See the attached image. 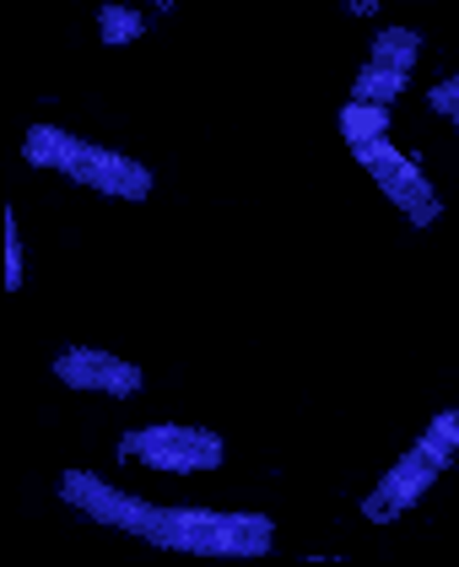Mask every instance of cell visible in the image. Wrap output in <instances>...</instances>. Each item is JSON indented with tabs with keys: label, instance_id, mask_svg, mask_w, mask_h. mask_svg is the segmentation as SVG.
<instances>
[{
	"label": "cell",
	"instance_id": "cell-1",
	"mask_svg": "<svg viewBox=\"0 0 459 567\" xmlns=\"http://www.w3.org/2000/svg\"><path fill=\"white\" fill-rule=\"evenodd\" d=\"M22 157L33 168H49V174H65L86 184V189H103V195H120V200H146L152 195V174L114 152V146H98V141H82L71 131H54V125H33L28 141H22Z\"/></svg>",
	"mask_w": 459,
	"mask_h": 567
},
{
	"label": "cell",
	"instance_id": "cell-2",
	"mask_svg": "<svg viewBox=\"0 0 459 567\" xmlns=\"http://www.w3.org/2000/svg\"><path fill=\"white\" fill-rule=\"evenodd\" d=\"M271 535L276 529L265 514H216V508H157L146 529L152 546L190 557H265Z\"/></svg>",
	"mask_w": 459,
	"mask_h": 567
},
{
	"label": "cell",
	"instance_id": "cell-3",
	"mask_svg": "<svg viewBox=\"0 0 459 567\" xmlns=\"http://www.w3.org/2000/svg\"><path fill=\"white\" fill-rule=\"evenodd\" d=\"M455 454H459V411H438L432 427H427V433L389 465V476L363 497V519L395 524L411 503H417L421 492H432V481L455 465Z\"/></svg>",
	"mask_w": 459,
	"mask_h": 567
},
{
	"label": "cell",
	"instance_id": "cell-4",
	"mask_svg": "<svg viewBox=\"0 0 459 567\" xmlns=\"http://www.w3.org/2000/svg\"><path fill=\"white\" fill-rule=\"evenodd\" d=\"M222 437L206 427H184V422H157V427H141V433L120 437V460L130 465H152L167 476H201L222 465Z\"/></svg>",
	"mask_w": 459,
	"mask_h": 567
},
{
	"label": "cell",
	"instance_id": "cell-5",
	"mask_svg": "<svg viewBox=\"0 0 459 567\" xmlns=\"http://www.w3.org/2000/svg\"><path fill=\"white\" fill-rule=\"evenodd\" d=\"M351 152H357V163L374 174V184L389 195V206H395L400 217H411L417 227H432V221L443 217V200H438V189H432L427 174L417 168V157H406L389 135L363 141V146H351Z\"/></svg>",
	"mask_w": 459,
	"mask_h": 567
},
{
	"label": "cell",
	"instance_id": "cell-6",
	"mask_svg": "<svg viewBox=\"0 0 459 567\" xmlns=\"http://www.w3.org/2000/svg\"><path fill=\"white\" fill-rule=\"evenodd\" d=\"M60 497H65L76 514H86L92 524H114V529H130V535H146V529H152V514H157L152 503L130 497V492L109 486V481L86 476V471H65Z\"/></svg>",
	"mask_w": 459,
	"mask_h": 567
},
{
	"label": "cell",
	"instance_id": "cell-7",
	"mask_svg": "<svg viewBox=\"0 0 459 567\" xmlns=\"http://www.w3.org/2000/svg\"><path fill=\"white\" fill-rule=\"evenodd\" d=\"M54 379L71 384V390H86V394H114V400H130L141 390V368L114 357V351H98V347H76L65 351L54 362Z\"/></svg>",
	"mask_w": 459,
	"mask_h": 567
},
{
	"label": "cell",
	"instance_id": "cell-8",
	"mask_svg": "<svg viewBox=\"0 0 459 567\" xmlns=\"http://www.w3.org/2000/svg\"><path fill=\"white\" fill-rule=\"evenodd\" d=\"M417 60H421V33H411V28H384L374 39V65H384V71L411 76Z\"/></svg>",
	"mask_w": 459,
	"mask_h": 567
},
{
	"label": "cell",
	"instance_id": "cell-9",
	"mask_svg": "<svg viewBox=\"0 0 459 567\" xmlns=\"http://www.w3.org/2000/svg\"><path fill=\"white\" fill-rule=\"evenodd\" d=\"M340 135H346V146H363V141H378V135H389V103H346L340 109Z\"/></svg>",
	"mask_w": 459,
	"mask_h": 567
},
{
	"label": "cell",
	"instance_id": "cell-10",
	"mask_svg": "<svg viewBox=\"0 0 459 567\" xmlns=\"http://www.w3.org/2000/svg\"><path fill=\"white\" fill-rule=\"evenodd\" d=\"M98 33H103V44H109V49L141 44V39H146V17H141L135 6H120V0H109V6L98 11Z\"/></svg>",
	"mask_w": 459,
	"mask_h": 567
},
{
	"label": "cell",
	"instance_id": "cell-11",
	"mask_svg": "<svg viewBox=\"0 0 459 567\" xmlns=\"http://www.w3.org/2000/svg\"><path fill=\"white\" fill-rule=\"evenodd\" d=\"M406 82H411V76L384 71V65H374V60H368V65L357 71V82H351V97H357V103H395V97L406 92Z\"/></svg>",
	"mask_w": 459,
	"mask_h": 567
},
{
	"label": "cell",
	"instance_id": "cell-12",
	"mask_svg": "<svg viewBox=\"0 0 459 567\" xmlns=\"http://www.w3.org/2000/svg\"><path fill=\"white\" fill-rule=\"evenodd\" d=\"M28 281V260H22V227L6 212V292H22Z\"/></svg>",
	"mask_w": 459,
	"mask_h": 567
},
{
	"label": "cell",
	"instance_id": "cell-13",
	"mask_svg": "<svg viewBox=\"0 0 459 567\" xmlns=\"http://www.w3.org/2000/svg\"><path fill=\"white\" fill-rule=\"evenodd\" d=\"M427 109L449 120V114L459 109V76H449V82H438V87H427Z\"/></svg>",
	"mask_w": 459,
	"mask_h": 567
},
{
	"label": "cell",
	"instance_id": "cell-14",
	"mask_svg": "<svg viewBox=\"0 0 459 567\" xmlns=\"http://www.w3.org/2000/svg\"><path fill=\"white\" fill-rule=\"evenodd\" d=\"M378 0H351V17H374Z\"/></svg>",
	"mask_w": 459,
	"mask_h": 567
},
{
	"label": "cell",
	"instance_id": "cell-15",
	"mask_svg": "<svg viewBox=\"0 0 459 567\" xmlns=\"http://www.w3.org/2000/svg\"><path fill=\"white\" fill-rule=\"evenodd\" d=\"M449 125H455V131H459V109H455V114H449Z\"/></svg>",
	"mask_w": 459,
	"mask_h": 567
},
{
	"label": "cell",
	"instance_id": "cell-16",
	"mask_svg": "<svg viewBox=\"0 0 459 567\" xmlns=\"http://www.w3.org/2000/svg\"><path fill=\"white\" fill-rule=\"evenodd\" d=\"M163 6H167V0H163Z\"/></svg>",
	"mask_w": 459,
	"mask_h": 567
}]
</instances>
